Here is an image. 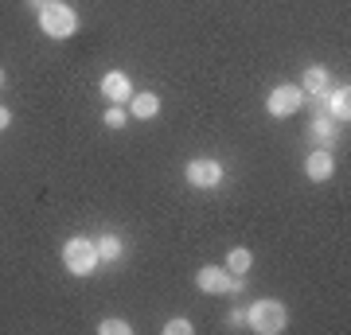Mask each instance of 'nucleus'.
I'll use <instances>...</instances> for the list:
<instances>
[{"label": "nucleus", "instance_id": "1", "mask_svg": "<svg viewBox=\"0 0 351 335\" xmlns=\"http://www.w3.org/2000/svg\"><path fill=\"white\" fill-rule=\"evenodd\" d=\"M39 32H47L51 39H66L78 32V16L75 8H66L63 0H47L39 8Z\"/></svg>", "mask_w": 351, "mask_h": 335}, {"label": "nucleus", "instance_id": "2", "mask_svg": "<svg viewBox=\"0 0 351 335\" xmlns=\"http://www.w3.org/2000/svg\"><path fill=\"white\" fill-rule=\"evenodd\" d=\"M246 323L262 335H277V332H285L289 312L281 300H254L250 308H246Z\"/></svg>", "mask_w": 351, "mask_h": 335}, {"label": "nucleus", "instance_id": "3", "mask_svg": "<svg viewBox=\"0 0 351 335\" xmlns=\"http://www.w3.org/2000/svg\"><path fill=\"white\" fill-rule=\"evenodd\" d=\"M63 265L75 277L94 273V265H98V249H94V242H90V238H71V242L63 246Z\"/></svg>", "mask_w": 351, "mask_h": 335}, {"label": "nucleus", "instance_id": "4", "mask_svg": "<svg viewBox=\"0 0 351 335\" xmlns=\"http://www.w3.org/2000/svg\"><path fill=\"white\" fill-rule=\"evenodd\" d=\"M195 285H199L203 293H242L239 273H230V269H219V265H203L199 277H195Z\"/></svg>", "mask_w": 351, "mask_h": 335}, {"label": "nucleus", "instance_id": "5", "mask_svg": "<svg viewBox=\"0 0 351 335\" xmlns=\"http://www.w3.org/2000/svg\"><path fill=\"white\" fill-rule=\"evenodd\" d=\"M304 94L301 86H277V90H269V98H265V110L274 113V117H293V113L304 106Z\"/></svg>", "mask_w": 351, "mask_h": 335}, {"label": "nucleus", "instance_id": "6", "mask_svg": "<svg viewBox=\"0 0 351 335\" xmlns=\"http://www.w3.org/2000/svg\"><path fill=\"white\" fill-rule=\"evenodd\" d=\"M188 184L191 187H219L223 184V164L219 160H207V156H199V160H191L188 164Z\"/></svg>", "mask_w": 351, "mask_h": 335}, {"label": "nucleus", "instance_id": "7", "mask_svg": "<svg viewBox=\"0 0 351 335\" xmlns=\"http://www.w3.org/2000/svg\"><path fill=\"white\" fill-rule=\"evenodd\" d=\"M332 172H336V160H332V152H328V149H316L313 156L304 160V175H308V179H316V184L332 179Z\"/></svg>", "mask_w": 351, "mask_h": 335}, {"label": "nucleus", "instance_id": "8", "mask_svg": "<svg viewBox=\"0 0 351 335\" xmlns=\"http://www.w3.org/2000/svg\"><path fill=\"white\" fill-rule=\"evenodd\" d=\"M101 94H106L113 106H121V101L133 98V86H129V78L121 75V71H110V75L101 78Z\"/></svg>", "mask_w": 351, "mask_h": 335}, {"label": "nucleus", "instance_id": "9", "mask_svg": "<svg viewBox=\"0 0 351 335\" xmlns=\"http://www.w3.org/2000/svg\"><path fill=\"white\" fill-rule=\"evenodd\" d=\"M129 113H133L137 121H149V117L160 113V98H156V94H133V98H129Z\"/></svg>", "mask_w": 351, "mask_h": 335}, {"label": "nucleus", "instance_id": "10", "mask_svg": "<svg viewBox=\"0 0 351 335\" xmlns=\"http://www.w3.org/2000/svg\"><path fill=\"white\" fill-rule=\"evenodd\" d=\"M301 90L304 94H313V98H324L328 94V71L324 66H308L304 78H301Z\"/></svg>", "mask_w": 351, "mask_h": 335}, {"label": "nucleus", "instance_id": "11", "mask_svg": "<svg viewBox=\"0 0 351 335\" xmlns=\"http://www.w3.org/2000/svg\"><path fill=\"white\" fill-rule=\"evenodd\" d=\"M324 98H328V110H332V117L348 125V121H351V90H348V86H343V90H332V94H324Z\"/></svg>", "mask_w": 351, "mask_h": 335}, {"label": "nucleus", "instance_id": "12", "mask_svg": "<svg viewBox=\"0 0 351 335\" xmlns=\"http://www.w3.org/2000/svg\"><path fill=\"white\" fill-rule=\"evenodd\" d=\"M94 249H98V261H117L125 246H121V238L117 234H101L98 242H94Z\"/></svg>", "mask_w": 351, "mask_h": 335}, {"label": "nucleus", "instance_id": "13", "mask_svg": "<svg viewBox=\"0 0 351 335\" xmlns=\"http://www.w3.org/2000/svg\"><path fill=\"white\" fill-rule=\"evenodd\" d=\"M250 265H254V253L250 249H242V246H234L230 249V253H226V269H230V273H250Z\"/></svg>", "mask_w": 351, "mask_h": 335}, {"label": "nucleus", "instance_id": "14", "mask_svg": "<svg viewBox=\"0 0 351 335\" xmlns=\"http://www.w3.org/2000/svg\"><path fill=\"white\" fill-rule=\"evenodd\" d=\"M313 133L320 140H332V137H336V125H332V117H324V113H320V117L313 121Z\"/></svg>", "mask_w": 351, "mask_h": 335}, {"label": "nucleus", "instance_id": "15", "mask_svg": "<svg viewBox=\"0 0 351 335\" xmlns=\"http://www.w3.org/2000/svg\"><path fill=\"white\" fill-rule=\"evenodd\" d=\"M98 332H101V335H129L133 327H129L125 320H101V323H98Z\"/></svg>", "mask_w": 351, "mask_h": 335}, {"label": "nucleus", "instance_id": "16", "mask_svg": "<svg viewBox=\"0 0 351 335\" xmlns=\"http://www.w3.org/2000/svg\"><path fill=\"white\" fill-rule=\"evenodd\" d=\"M106 125H110V129H125V110H121V106H110V110H106Z\"/></svg>", "mask_w": 351, "mask_h": 335}, {"label": "nucleus", "instance_id": "17", "mask_svg": "<svg viewBox=\"0 0 351 335\" xmlns=\"http://www.w3.org/2000/svg\"><path fill=\"white\" fill-rule=\"evenodd\" d=\"M164 332L168 335H191V320H168L164 323Z\"/></svg>", "mask_w": 351, "mask_h": 335}, {"label": "nucleus", "instance_id": "18", "mask_svg": "<svg viewBox=\"0 0 351 335\" xmlns=\"http://www.w3.org/2000/svg\"><path fill=\"white\" fill-rule=\"evenodd\" d=\"M230 320H234V323H246V308H230Z\"/></svg>", "mask_w": 351, "mask_h": 335}, {"label": "nucleus", "instance_id": "19", "mask_svg": "<svg viewBox=\"0 0 351 335\" xmlns=\"http://www.w3.org/2000/svg\"><path fill=\"white\" fill-rule=\"evenodd\" d=\"M8 121H12V113H8L4 106H0V129H8Z\"/></svg>", "mask_w": 351, "mask_h": 335}, {"label": "nucleus", "instance_id": "20", "mask_svg": "<svg viewBox=\"0 0 351 335\" xmlns=\"http://www.w3.org/2000/svg\"><path fill=\"white\" fill-rule=\"evenodd\" d=\"M27 4H32V8H43V4H47V0H27Z\"/></svg>", "mask_w": 351, "mask_h": 335}, {"label": "nucleus", "instance_id": "21", "mask_svg": "<svg viewBox=\"0 0 351 335\" xmlns=\"http://www.w3.org/2000/svg\"><path fill=\"white\" fill-rule=\"evenodd\" d=\"M0 86H4V71H0Z\"/></svg>", "mask_w": 351, "mask_h": 335}]
</instances>
